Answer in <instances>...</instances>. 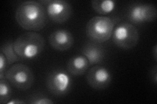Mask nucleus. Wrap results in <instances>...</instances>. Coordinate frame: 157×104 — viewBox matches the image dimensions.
Instances as JSON below:
<instances>
[{
  "instance_id": "obj_1",
  "label": "nucleus",
  "mask_w": 157,
  "mask_h": 104,
  "mask_svg": "<svg viewBox=\"0 0 157 104\" xmlns=\"http://www.w3.org/2000/svg\"><path fill=\"white\" fill-rule=\"evenodd\" d=\"M47 14L45 6L39 2L26 1L18 6L15 19L18 24L28 31H38L45 27Z\"/></svg>"
},
{
  "instance_id": "obj_2",
  "label": "nucleus",
  "mask_w": 157,
  "mask_h": 104,
  "mask_svg": "<svg viewBox=\"0 0 157 104\" xmlns=\"http://www.w3.org/2000/svg\"><path fill=\"white\" fill-rule=\"evenodd\" d=\"M45 44V39L41 34L28 31L14 41V49L22 59H33L42 53Z\"/></svg>"
},
{
  "instance_id": "obj_3",
  "label": "nucleus",
  "mask_w": 157,
  "mask_h": 104,
  "mask_svg": "<svg viewBox=\"0 0 157 104\" xmlns=\"http://www.w3.org/2000/svg\"><path fill=\"white\" fill-rule=\"evenodd\" d=\"M115 20L107 16H95L88 22L86 34L92 41L103 43L111 37L115 27Z\"/></svg>"
},
{
  "instance_id": "obj_4",
  "label": "nucleus",
  "mask_w": 157,
  "mask_h": 104,
  "mask_svg": "<svg viewBox=\"0 0 157 104\" xmlns=\"http://www.w3.org/2000/svg\"><path fill=\"white\" fill-rule=\"evenodd\" d=\"M111 37L117 46L123 49H130L138 43L140 34L137 29L132 23H121L114 27Z\"/></svg>"
},
{
  "instance_id": "obj_5",
  "label": "nucleus",
  "mask_w": 157,
  "mask_h": 104,
  "mask_svg": "<svg viewBox=\"0 0 157 104\" xmlns=\"http://www.w3.org/2000/svg\"><path fill=\"white\" fill-rule=\"evenodd\" d=\"M5 76L11 85L21 91L28 90L34 82V76L30 68L21 63L9 68Z\"/></svg>"
},
{
  "instance_id": "obj_6",
  "label": "nucleus",
  "mask_w": 157,
  "mask_h": 104,
  "mask_svg": "<svg viewBox=\"0 0 157 104\" xmlns=\"http://www.w3.org/2000/svg\"><path fill=\"white\" fill-rule=\"evenodd\" d=\"M157 16L156 7L153 4L136 3L128 9L126 17L134 24H141L155 21Z\"/></svg>"
},
{
  "instance_id": "obj_7",
  "label": "nucleus",
  "mask_w": 157,
  "mask_h": 104,
  "mask_svg": "<svg viewBox=\"0 0 157 104\" xmlns=\"http://www.w3.org/2000/svg\"><path fill=\"white\" fill-rule=\"evenodd\" d=\"M45 7L47 16L57 23L67 22L72 13L71 5L63 0H42L39 1Z\"/></svg>"
},
{
  "instance_id": "obj_8",
  "label": "nucleus",
  "mask_w": 157,
  "mask_h": 104,
  "mask_svg": "<svg viewBox=\"0 0 157 104\" xmlns=\"http://www.w3.org/2000/svg\"><path fill=\"white\" fill-rule=\"evenodd\" d=\"M47 86L48 91L54 95L64 96L71 89V77L64 71L54 70L47 77Z\"/></svg>"
},
{
  "instance_id": "obj_9",
  "label": "nucleus",
  "mask_w": 157,
  "mask_h": 104,
  "mask_svg": "<svg viewBox=\"0 0 157 104\" xmlns=\"http://www.w3.org/2000/svg\"><path fill=\"white\" fill-rule=\"evenodd\" d=\"M111 74L107 68L101 66H95L88 72L86 80L92 88L103 90L110 85Z\"/></svg>"
},
{
  "instance_id": "obj_10",
  "label": "nucleus",
  "mask_w": 157,
  "mask_h": 104,
  "mask_svg": "<svg viewBox=\"0 0 157 104\" xmlns=\"http://www.w3.org/2000/svg\"><path fill=\"white\" fill-rule=\"evenodd\" d=\"M50 45L56 50L63 52L70 49L74 42L72 34L66 29H57L48 38Z\"/></svg>"
},
{
  "instance_id": "obj_11",
  "label": "nucleus",
  "mask_w": 157,
  "mask_h": 104,
  "mask_svg": "<svg viewBox=\"0 0 157 104\" xmlns=\"http://www.w3.org/2000/svg\"><path fill=\"white\" fill-rule=\"evenodd\" d=\"M81 53L89 62L90 65L100 64L105 58V52L101 46L96 44H88L82 48Z\"/></svg>"
},
{
  "instance_id": "obj_12",
  "label": "nucleus",
  "mask_w": 157,
  "mask_h": 104,
  "mask_svg": "<svg viewBox=\"0 0 157 104\" xmlns=\"http://www.w3.org/2000/svg\"><path fill=\"white\" fill-rule=\"evenodd\" d=\"M89 65V62L84 56H75L69 60L67 68L72 75L81 76L86 72Z\"/></svg>"
},
{
  "instance_id": "obj_13",
  "label": "nucleus",
  "mask_w": 157,
  "mask_h": 104,
  "mask_svg": "<svg viewBox=\"0 0 157 104\" xmlns=\"http://www.w3.org/2000/svg\"><path fill=\"white\" fill-rule=\"evenodd\" d=\"M91 5L95 12L101 15H107L114 11L116 2L113 0H94Z\"/></svg>"
},
{
  "instance_id": "obj_14",
  "label": "nucleus",
  "mask_w": 157,
  "mask_h": 104,
  "mask_svg": "<svg viewBox=\"0 0 157 104\" xmlns=\"http://www.w3.org/2000/svg\"><path fill=\"white\" fill-rule=\"evenodd\" d=\"M1 53L6 57L9 65L22 59L20 57L14 49V42L9 41L5 42L1 47Z\"/></svg>"
},
{
  "instance_id": "obj_15",
  "label": "nucleus",
  "mask_w": 157,
  "mask_h": 104,
  "mask_svg": "<svg viewBox=\"0 0 157 104\" xmlns=\"http://www.w3.org/2000/svg\"><path fill=\"white\" fill-rule=\"evenodd\" d=\"M12 91L10 83L6 80H0V103H7L11 99Z\"/></svg>"
},
{
  "instance_id": "obj_16",
  "label": "nucleus",
  "mask_w": 157,
  "mask_h": 104,
  "mask_svg": "<svg viewBox=\"0 0 157 104\" xmlns=\"http://www.w3.org/2000/svg\"><path fill=\"white\" fill-rule=\"evenodd\" d=\"M28 103L30 104H52L54 102L43 94H36L29 98Z\"/></svg>"
},
{
  "instance_id": "obj_17",
  "label": "nucleus",
  "mask_w": 157,
  "mask_h": 104,
  "mask_svg": "<svg viewBox=\"0 0 157 104\" xmlns=\"http://www.w3.org/2000/svg\"><path fill=\"white\" fill-rule=\"evenodd\" d=\"M9 65L7 59L2 53L0 54V80L4 79V76H6V70Z\"/></svg>"
},
{
  "instance_id": "obj_18",
  "label": "nucleus",
  "mask_w": 157,
  "mask_h": 104,
  "mask_svg": "<svg viewBox=\"0 0 157 104\" xmlns=\"http://www.w3.org/2000/svg\"><path fill=\"white\" fill-rule=\"evenodd\" d=\"M151 78L152 80L154 82L155 84L156 83L157 81V70H156V66H155L151 71Z\"/></svg>"
},
{
  "instance_id": "obj_19",
  "label": "nucleus",
  "mask_w": 157,
  "mask_h": 104,
  "mask_svg": "<svg viewBox=\"0 0 157 104\" xmlns=\"http://www.w3.org/2000/svg\"><path fill=\"white\" fill-rule=\"evenodd\" d=\"M24 104L26 103L25 102H24L22 100H19V99H17V100H13L11 101H9L7 102V104Z\"/></svg>"
},
{
  "instance_id": "obj_20",
  "label": "nucleus",
  "mask_w": 157,
  "mask_h": 104,
  "mask_svg": "<svg viewBox=\"0 0 157 104\" xmlns=\"http://www.w3.org/2000/svg\"><path fill=\"white\" fill-rule=\"evenodd\" d=\"M153 56H154V58L155 60L156 61V56H157V48H156V45L155 46L154 48H153Z\"/></svg>"
}]
</instances>
